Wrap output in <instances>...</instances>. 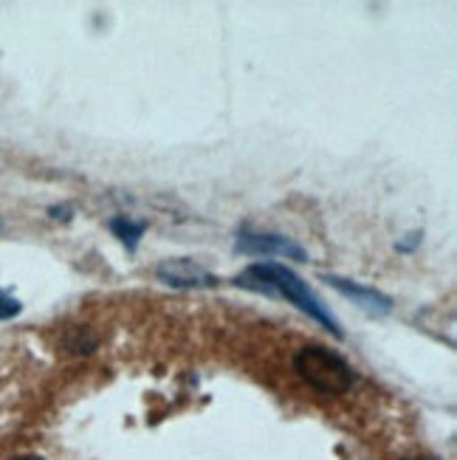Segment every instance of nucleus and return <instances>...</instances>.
<instances>
[{"mask_svg": "<svg viewBox=\"0 0 457 460\" xmlns=\"http://www.w3.org/2000/svg\"><path fill=\"white\" fill-rule=\"evenodd\" d=\"M237 286L257 291V294H266V296H283L288 303H294L300 311L311 314L313 319L333 331L336 336H342V328L336 323V316L322 305V299L316 296L308 283H303L291 269L280 266V263H254L249 266L241 277H237Z\"/></svg>", "mask_w": 457, "mask_h": 460, "instance_id": "f257e3e1", "label": "nucleus"}, {"mask_svg": "<svg viewBox=\"0 0 457 460\" xmlns=\"http://www.w3.org/2000/svg\"><path fill=\"white\" fill-rule=\"evenodd\" d=\"M294 367L313 390H320L325 395H342L353 387V367L328 348L320 345L303 348L294 358Z\"/></svg>", "mask_w": 457, "mask_h": 460, "instance_id": "f03ea898", "label": "nucleus"}, {"mask_svg": "<svg viewBox=\"0 0 457 460\" xmlns=\"http://www.w3.org/2000/svg\"><path fill=\"white\" fill-rule=\"evenodd\" d=\"M155 274L162 283H167L172 288H198V286H215L217 283L204 266H198L195 260H187V257L164 260V263L155 269Z\"/></svg>", "mask_w": 457, "mask_h": 460, "instance_id": "7ed1b4c3", "label": "nucleus"}, {"mask_svg": "<svg viewBox=\"0 0 457 460\" xmlns=\"http://www.w3.org/2000/svg\"><path fill=\"white\" fill-rule=\"evenodd\" d=\"M237 252H243V254H263V257H294V260H305L303 246H296L294 240L280 237V234H251V232H241V237H237Z\"/></svg>", "mask_w": 457, "mask_h": 460, "instance_id": "20e7f679", "label": "nucleus"}, {"mask_svg": "<svg viewBox=\"0 0 457 460\" xmlns=\"http://www.w3.org/2000/svg\"><path fill=\"white\" fill-rule=\"evenodd\" d=\"M328 283L339 294L350 296L356 305H362L367 314H379L382 316V314H390V308H392V299L387 294H382V291H375V288L356 286V283H350V279H342V277H328Z\"/></svg>", "mask_w": 457, "mask_h": 460, "instance_id": "39448f33", "label": "nucleus"}, {"mask_svg": "<svg viewBox=\"0 0 457 460\" xmlns=\"http://www.w3.org/2000/svg\"><path fill=\"white\" fill-rule=\"evenodd\" d=\"M110 229H113V234L133 252L136 243H138V237L145 234L147 224H145V221H130V217L122 215V217H113V221H110Z\"/></svg>", "mask_w": 457, "mask_h": 460, "instance_id": "423d86ee", "label": "nucleus"}, {"mask_svg": "<svg viewBox=\"0 0 457 460\" xmlns=\"http://www.w3.org/2000/svg\"><path fill=\"white\" fill-rule=\"evenodd\" d=\"M96 333L88 328V325H79V328H71L68 336H66V348L71 353H91L96 348Z\"/></svg>", "mask_w": 457, "mask_h": 460, "instance_id": "0eeeda50", "label": "nucleus"}, {"mask_svg": "<svg viewBox=\"0 0 457 460\" xmlns=\"http://www.w3.org/2000/svg\"><path fill=\"white\" fill-rule=\"evenodd\" d=\"M20 314V303L14 296H9L6 291H0V323L4 319H12V316H17Z\"/></svg>", "mask_w": 457, "mask_h": 460, "instance_id": "6e6552de", "label": "nucleus"}, {"mask_svg": "<svg viewBox=\"0 0 457 460\" xmlns=\"http://www.w3.org/2000/svg\"><path fill=\"white\" fill-rule=\"evenodd\" d=\"M12 460H43V457H37V455H17V457H12Z\"/></svg>", "mask_w": 457, "mask_h": 460, "instance_id": "1a4fd4ad", "label": "nucleus"}, {"mask_svg": "<svg viewBox=\"0 0 457 460\" xmlns=\"http://www.w3.org/2000/svg\"><path fill=\"white\" fill-rule=\"evenodd\" d=\"M407 460H438V457H432V455H418V457H407Z\"/></svg>", "mask_w": 457, "mask_h": 460, "instance_id": "9d476101", "label": "nucleus"}]
</instances>
